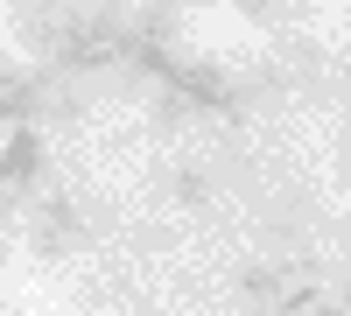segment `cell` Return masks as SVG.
Returning a JSON list of instances; mask_svg holds the SVG:
<instances>
[{
  "label": "cell",
  "instance_id": "6da1fadb",
  "mask_svg": "<svg viewBox=\"0 0 351 316\" xmlns=\"http://www.w3.org/2000/svg\"><path fill=\"white\" fill-rule=\"evenodd\" d=\"M28 169H36V148H28V141H14V155H8V176H28Z\"/></svg>",
  "mask_w": 351,
  "mask_h": 316
}]
</instances>
